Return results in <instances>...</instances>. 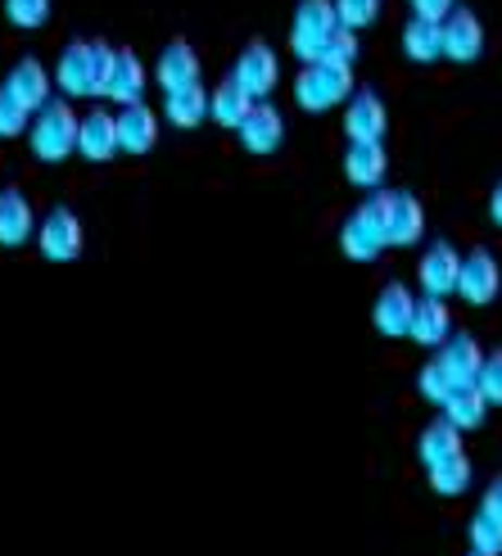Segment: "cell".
<instances>
[{"label": "cell", "instance_id": "6da1fadb", "mask_svg": "<svg viewBox=\"0 0 502 556\" xmlns=\"http://www.w3.org/2000/svg\"><path fill=\"white\" fill-rule=\"evenodd\" d=\"M77 131H81V118L73 114V104L54 96L41 114H33L27 141H33V154L41 163H64L68 154H77Z\"/></svg>", "mask_w": 502, "mask_h": 556}, {"label": "cell", "instance_id": "7a4b0ae2", "mask_svg": "<svg viewBox=\"0 0 502 556\" xmlns=\"http://www.w3.org/2000/svg\"><path fill=\"white\" fill-rule=\"evenodd\" d=\"M340 33V18H335V0H299L294 10V27H290V50L299 64H322L326 46Z\"/></svg>", "mask_w": 502, "mask_h": 556}, {"label": "cell", "instance_id": "3957f363", "mask_svg": "<svg viewBox=\"0 0 502 556\" xmlns=\"http://www.w3.org/2000/svg\"><path fill=\"white\" fill-rule=\"evenodd\" d=\"M340 249L353 263H376L385 254L389 249V240H385V194H372L367 204H357V213L344 217Z\"/></svg>", "mask_w": 502, "mask_h": 556}, {"label": "cell", "instance_id": "277c9868", "mask_svg": "<svg viewBox=\"0 0 502 556\" xmlns=\"http://www.w3.org/2000/svg\"><path fill=\"white\" fill-rule=\"evenodd\" d=\"M353 96V73L349 68H330V64H303L294 77V100L309 114H326L335 104H349Z\"/></svg>", "mask_w": 502, "mask_h": 556}, {"label": "cell", "instance_id": "5b68a950", "mask_svg": "<svg viewBox=\"0 0 502 556\" xmlns=\"http://www.w3.org/2000/svg\"><path fill=\"white\" fill-rule=\"evenodd\" d=\"M81 244H87V236H81V217L73 208H50L41 222H37V249L41 258L50 263H73L81 258Z\"/></svg>", "mask_w": 502, "mask_h": 556}, {"label": "cell", "instance_id": "8992f818", "mask_svg": "<svg viewBox=\"0 0 502 556\" xmlns=\"http://www.w3.org/2000/svg\"><path fill=\"white\" fill-rule=\"evenodd\" d=\"M54 87L64 100H100L96 91V41H68L54 64Z\"/></svg>", "mask_w": 502, "mask_h": 556}, {"label": "cell", "instance_id": "52a82bcc", "mask_svg": "<svg viewBox=\"0 0 502 556\" xmlns=\"http://www.w3.org/2000/svg\"><path fill=\"white\" fill-rule=\"evenodd\" d=\"M231 81L249 100H267L276 91V81H281V60H276V50L267 41H249L231 68Z\"/></svg>", "mask_w": 502, "mask_h": 556}, {"label": "cell", "instance_id": "ba28073f", "mask_svg": "<svg viewBox=\"0 0 502 556\" xmlns=\"http://www.w3.org/2000/svg\"><path fill=\"white\" fill-rule=\"evenodd\" d=\"M385 127H389V114H385V100L372 91V87H357L344 104V131H349V146H380L385 141Z\"/></svg>", "mask_w": 502, "mask_h": 556}, {"label": "cell", "instance_id": "9c48e42d", "mask_svg": "<svg viewBox=\"0 0 502 556\" xmlns=\"http://www.w3.org/2000/svg\"><path fill=\"white\" fill-rule=\"evenodd\" d=\"M457 294L470 303V308H489V303L502 294V267L489 249H470L462 258V276H457Z\"/></svg>", "mask_w": 502, "mask_h": 556}, {"label": "cell", "instance_id": "30bf717a", "mask_svg": "<svg viewBox=\"0 0 502 556\" xmlns=\"http://www.w3.org/2000/svg\"><path fill=\"white\" fill-rule=\"evenodd\" d=\"M485 54V23L476 10L457 5L449 18H443V60L453 64H476Z\"/></svg>", "mask_w": 502, "mask_h": 556}, {"label": "cell", "instance_id": "8fae6325", "mask_svg": "<svg viewBox=\"0 0 502 556\" xmlns=\"http://www.w3.org/2000/svg\"><path fill=\"white\" fill-rule=\"evenodd\" d=\"M240 136V150L244 154H276L286 141V118H281V109H276L272 100H259L254 109H249V118L236 127Z\"/></svg>", "mask_w": 502, "mask_h": 556}, {"label": "cell", "instance_id": "7c38bea8", "mask_svg": "<svg viewBox=\"0 0 502 556\" xmlns=\"http://www.w3.org/2000/svg\"><path fill=\"white\" fill-rule=\"evenodd\" d=\"M426 231V213L412 190H385V240L394 249H412Z\"/></svg>", "mask_w": 502, "mask_h": 556}, {"label": "cell", "instance_id": "4fadbf2b", "mask_svg": "<svg viewBox=\"0 0 502 556\" xmlns=\"http://www.w3.org/2000/svg\"><path fill=\"white\" fill-rule=\"evenodd\" d=\"M416 276H422V290L426 299H449L457 294V276H462V254L449 240H435L422 263H416Z\"/></svg>", "mask_w": 502, "mask_h": 556}, {"label": "cell", "instance_id": "5bb4252c", "mask_svg": "<svg viewBox=\"0 0 502 556\" xmlns=\"http://www.w3.org/2000/svg\"><path fill=\"white\" fill-rule=\"evenodd\" d=\"M5 91L27 109V114H41V109L54 100V73L41 68L33 54H23V60L10 68V77H5Z\"/></svg>", "mask_w": 502, "mask_h": 556}, {"label": "cell", "instance_id": "9a60e30c", "mask_svg": "<svg viewBox=\"0 0 502 556\" xmlns=\"http://www.w3.org/2000/svg\"><path fill=\"white\" fill-rule=\"evenodd\" d=\"M480 363H485V349L476 344V336H449V344L435 353V367L443 371V380L453 384V394H457V389L476 384Z\"/></svg>", "mask_w": 502, "mask_h": 556}, {"label": "cell", "instance_id": "2e32d148", "mask_svg": "<svg viewBox=\"0 0 502 556\" xmlns=\"http://www.w3.org/2000/svg\"><path fill=\"white\" fill-rule=\"evenodd\" d=\"M412 313H416V294L403 286V281H389L380 286L376 294V308H372V321L385 340H403L412 330Z\"/></svg>", "mask_w": 502, "mask_h": 556}, {"label": "cell", "instance_id": "e0dca14e", "mask_svg": "<svg viewBox=\"0 0 502 556\" xmlns=\"http://www.w3.org/2000/svg\"><path fill=\"white\" fill-rule=\"evenodd\" d=\"M159 87L163 96H173V91H186V87H200V54H194L190 41H167L163 54H159Z\"/></svg>", "mask_w": 502, "mask_h": 556}, {"label": "cell", "instance_id": "ac0fdd59", "mask_svg": "<svg viewBox=\"0 0 502 556\" xmlns=\"http://www.w3.org/2000/svg\"><path fill=\"white\" fill-rule=\"evenodd\" d=\"M159 146V114L141 100V104H127L118 109V150L123 154H150Z\"/></svg>", "mask_w": 502, "mask_h": 556}, {"label": "cell", "instance_id": "d6986e66", "mask_svg": "<svg viewBox=\"0 0 502 556\" xmlns=\"http://www.w3.org/2000/svg\"><path fill=\"white\" fill-rule=\"evenodd\" d=\"M77 154L87 163H109L118 154V114H104V109H91L81 118V131H77Z\"/></svg>", "mask_w": 502, "mask_h": 556}, {"label": "cell", "instance_id": "ffe728a7", "mask_svg": "<svg viewBox=\"0 0 502 556\" xmlns=\"http://www.w3.org/2000/svg\"><path fill=\"white\" fill-rule=\"evenodd\" d=\"M407 336L422 344V349H443L453 336V313L443 299H416V313H412V330Z\"/></svg>", "mask_w": 502, "mask_h": 556}, {"label": "cell", "instance_id": "44dd1931", "mask_svg": "<svg viewBox=\"0 0 502 556\" xmlns=\"http://www.w3.org/2000/svg\"><path fill=\"white\" fill-rule=\"evenodd\" d=\"M37 236V217L27 204L23 190H5V204H0V249H18Z\"/></svg>", "mask_w": 502, "mask_h": 556}, {"label": "cell", "instance_id": "7402d4cb", "mask_svg": "<svg viewBox=\"0 0 502 556\" xmlns=\"http://www.w3.org/2000/svg\"><path fill=\"white\" fill-rule=\"evenodd\" d=\"M146 68L141 60H136L131 50H118V64H114V77H109V87H104V100H114L118 109L127 104H141L146 100Z\"/></svg>", "mask_w": 502, "mask_h": 556}, {"label": "cell", "instance_id": "603a6c76", "mask_svg": "<svg viewBox=\"0 0 502 556\" xmlns=\"http://www.w3.org/2000/svg\"><path fill=\"white\" fill-rule=\"evenodd\" d=\"M403 54L412 64H435L443 60V23H430V18H416L403 27Z\"/></svg>", "mask_w": 502, "mask_h": 556}, {"label": "cell", "instance_id": "cb8c5ba5", "mask_svg": "<svg viewBox=\"0 0 502 556\" xmlns=\"http://www.w3.org/2000/svg\"><path fill=\"white\" fill-rule=\"evenodd\" d=\"M254 104H259V100H249V96L236 87V81L227 77V81H222L217 91H209V118H213L217 127L236 131V127L249 118V109H254Z\"/></svg>", "mask_w": 502, "mask_h": 556}, {"label": "cell", "instance_id": "d4e9b609", "mask_svg": "<svg viewBox=\"0 0 502 556\" xmlns=\"http://www.w3.org/2000/svg\"><path fill=\"white\" fill-rule=\"evenodd\" d=\"M385 146H349L344 154V177L357 186V190H376L385 181Z\"/></svg>", "mask_w": 502, "mask_h": 556}, {"label": "cell", "instance_id": "484cf974", "mask_svg": "<svg viewBox=\"0 0 502 556\" xmlns=\"http://www.w3.org/2000/svg\"><path fill=\"white\" fill-rule=\"evenodd\" d=\"M462 453V430L449 426V421H430L422 430V439H416V457H422V466H439V462H449Z\"/></svg>", "mask_w": 502, "mask_h": 556}, {"label": "cell", "instance_id": "4316f807", "mask_svg": "<svg viewBox=\"0 0 502 556\" xmlns=\"http://www.w3.org/2000/svg\"><path fill=\"white\" fill-rule=\"evenodd\" d=\"M163 118L190 131V127H200L209 118V91L204 87H186V91H173V96H163Z\"/></svg>", "mask_w": 502, "mask_h": 556}, {"label": "cell", "instance_id": "83f0119b", "mask_svg": "<svg viewBox=\"0 0 502 556\" xmlns=\"http://www.w3.org/2000/svg\"><path fill=\"white\" fill-rule=\"evenodd\" d=\"M485 416H489V399L480 394L476 384H470V389H457V394L443 403V421L457 426V430H480V426H485Z\"/></svg>", "mask_w": 502, "mask_h": 556}, {"label": "cell", "instance_id": "f1b7e54d", "mask_svg": "<svg viewBox=\"0 0 502 556\" xmlns=\"http://www.w3.org/2000/svg\"><path fill=\"white\" fill-rule=\"evenodd\" d=\"M430 476V489L439 493V497H462L466 489H470V462H466V453H457V457H449V462H439V466H430L426 470Z\"/></svg>", "mask_w": 502, "mask_h": 556}, {"label": "cell", "instance_id": "f546056e", "mask_svg": "<svg viewBox=\"0 0 502 556\" xmlns=\"http://www.w3.org/2000/svg\"><path fill=\"white\" fill-rule=\"evenodd\" d=\"M335 18L349 33H362V27H372L380 18V0H335Z\"/></svg>", "mask_w": 502, "mask_h": 556}, {"label": "cell", "instance_id": "4dcf8cb0", "mask_svg": "<svg viewBox=\"0 0 502 556\" xmlns=\"http://www.w3.org/2000/svg\"><path fill=\"white\" fill-rule=\"evenodd\" d=\"M5 18L23 33H37L50 18V0H5Z\"/></svg>", "mask_w": 502, "mask_h": 556}, {"label": "cell", "instance_id": "1f68e13d", "mask_svg": "<svg viewBox=\"0 0 502 556\" xmlns=\"http://www.w3.org/2000/svg\"><path fill=\"white\" fill-rule=\"evenodd\" d=\"M27 127H33V114L0 87V141H14V136H23Z\"/></svg>", "mask_w": 502, "mask_h": 556}, {"label": "cell", "instance_id": "d6a6232c", "mask_svg": "<svg viewBox=\"0 0 502 556\" xmlns=\"http://www.w3.org/2000/svg\"><path fill=\"white\" fill-rule=\"evenodd\" d=\"M476 389L489 399V407H502V349H498V353H485L480 376H476Z\"/></svg>", "mask_w": 502, "mask_h": 556}, {"label": "cell", "instance_id": "836d02e7", "mask_svg": "<svg viewBox=\"0 0 502 556\" xmlns=\"http://www.w3.org/2000/svg\"><path fill=\"white\" fill-rule=\"evenodd\" d=\"M322 64H330V68H349V73H353V64H357V33L340 27V33H335V41L326 46Z\"/></svg>", "mask_w": 502, "mask_h": 556}, {"label": "cell", "instance_id": "e575fe53", "mask_svg": "<svg viewBox=\"0 0 502 556\" xmlns=\"http://www.w3.org/2000/svg\"><path fill=\"white\" fill-rule=\"evenodd\" d=\"M416 389H422V399H426V403H435V407H443V403L453 399V384L443 380V371L435 367V357L422 367V376H416Z\"/></svg>", "mask_w": 502, "mask_h": 556}, {"label": "cell", "instance_id": "d590c367", "mask_svg": "<svg viewBox=\"0 0 502 556\" xmlns=\"http://www.w3.org/2000/svg\"><path fill=\"white\" fill-rule=\"evenodd\" d=\"M470 547L489 552V556H502V530H498V525H493L485 511L470 516Z\"/></svg>", "mask_w": 502, "mask_h": 556}, {"label": "cell", "instance_id": "8d00e7d4", "mask_svg": "<svg viewBox=\"0 0 502 556\" xmlns=\"http://www.w3.org/2000/svg\"><path fill=\"white\" fill-rule=\"evenodd\" d=\"M457 10V0H412V14L416 18H430V23H443Z\"/></svg>", "mask_w": 502, "mask_h": 556}, {"label": "cell", "instance_id": "74e56055", "mask_svg": "<svg viewBox=\"0 0 502 556\" xmlns=\"http://www.w3.org/2000/svg\"><path fill=\"white\" fill-rule=\"evenodd\" d=\"M480 511L498 525V530H502V476L498 480H489V489H485V503H480Z\"/></svg>", "mask_w": 502, "mask_h": 556}, {"label": "cell", "instance_id": "f35d334b", "mask_svg": "<svg viewBox=\"0 0 502 556\" xmlns=\"http://www.w3.org/2000/svg\"><path fill=\"white\" fill-rule=\"evenodd\" d=\"M489 217H493V227H502V181H498L493 194H489Z\"/></svg>", "mask_w": 502, "mask_h": 556}, {"label": "cell", "instance_id": "ab89813d", "mask_svg": "<svg viewBox=\"0 0 502 556\" xmlns=\"http://www.w3.org/2000/svg\"><path fill=\"white\" fill-rule=\"evenodd\" d=\"M466 556H489V552H476V547H470V552H466Z\"/></svg>", "mask_w": 502, "mask_h": 556}, {"label": "cell", "instance_id": "60d3db41", "mask_svg": "<svg viewBox=\"0 0 502 556\" xmlns=\"http://www.w3.org/2000/svg\"><path fill=\"white\" fill-rule=\"evenodd\" d=\"M0 204H5V190H0Z\"/></svg>", "mask_w": 502, "mask_h": 556}]
</instances>
